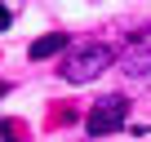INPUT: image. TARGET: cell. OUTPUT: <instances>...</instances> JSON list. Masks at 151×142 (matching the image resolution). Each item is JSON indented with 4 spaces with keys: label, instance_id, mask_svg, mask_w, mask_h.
<instances>
[{
    "label": "cell",
    "instance_id": "8",
    "mask_svg": "<svg viewBox=\"0 0 151 142\" xmlns=\"http://www.w3.org/2000/svg\"><path fill=\"white\" fill-rule=\"evenodd\" d=\"M5 93H9V85H5V80H0V98H5Z\"/></svg>",
    "mask_w": 151,
    "mask_h": 142
},
{
    "label": "cell",
    "instance_id": "1",
    "mask_svg": "<svg viewBox=\"0 0 151 142\" xmlns=\"http://www.w3.org/2000/svg\"><path fill=\"white\" fill-rule=\"evenodd\" d=\"M107 62H111V49H107V44H76V49H71V58L62 62V80H71V85L93 80Z\"/></svg>",
    "mask_w": 151,
    "mask_h": 142
},
{
    "label": "cell",
    "instance_id": "4",
    "mask_svg": "<svg viewBox=\"0 0 151 142\" xmlns=\"http://www.w3.org/2000/svg\"><path fill=\"white\" fill-rule=\"evenodd\" d=\"M67 49V36H40L36 44H31V62H45V58H53V53H62Z\"/></svg>",
    "mask_w": 151,
    "mask_h": 142
},
{
    "label": "cell",
    "instance_id": "5",
    "mask_svg": "<svg viewBox=\"0 0 151 142\" xmlns=\"http://www.w3.org/2000/svg\"><path fill=\"white\" fill-rule=\"evenodd\" d=\"M0 138H5V142H27V124H18V120H0Z\"/></svg>",
    "mask_w": 151,
    "mask_h": 142
},
{
    "label": "cell",
    "instance_id": "6",
    "mask_svg": "<svg viewBox=\"0 0 151 142\" xmlns=\"http://www.w3.org/2000/svg\"><path fill=\"white\" fill-rule=\"evenodd\" d=\"M76 120H80V115H76V107H62V111H58V124H76Z\"/></svg>",
    "mask_w": 151,
    "mask_h": 142
},
{
    "label": "cell",
    "instance_id": "3",
    "mask_svg": "<svg viewBox=\"0 0 151 142\" xmlns=\"http://www.w3.org/2000/svg\"><path fill=\"white\" fill-rule=\"evenodd\" d=\"M120 62H124V76H151V40H129Z\"/></svg>",
    "mask_w": 151,
    "mask_h": 142
},
{
    "label": "cell",
    "instance_id": "2",
    "mask_svg": "<svg viewBox=\"0 0 151 142\" xmlns=\"http://www.w3.org/2000/svg\"><path fill=\"white\" fill-rule=\"evenodd\" d=\"M124 120H129V102H124V98H102V102L85 115V129H89L93 138H107V133L124 129Z\"/></svg>",
    "mask_w": 151,
    "mask_h": 142
},
{
    "label": "cell",
    "instance_id": "7",
    "mask_svg": "<svg viewBox=\"0 0 151 142\" xmlns=\"http://www.w3.org/2000/svg\"><path fill=\"white\" fill-rule=\"evenodd\" d=\"M9 22H14V14H9V9H5V5H0V31H5V27H9Z\"/></svg>",
    "mask_w": 151,
    "mask_h": 142
}]
</instances>
